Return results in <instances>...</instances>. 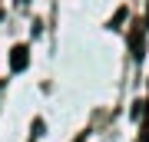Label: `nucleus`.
<instances>
[{
  "label": "nucleus",
  "instance_id": "1",
  "mask_svg": "<svg viewBox=\"0 0 149 142\" xmlns=\"http://www.w3.org/2000/svg\"><path fill=\"white\" fill-rule=\"evenodd\" d=\"M27 63H30V50L23 46V43H20V46H13V50H10V69H13V73H23Z\"/></svg>",
  "mask_w": 149,
  "mask_h": 142
},
{
  "label": "nucleus",
  "instance_id": "2",
  "mask_svg": "<svg viewBox=\"0 0 149 142\" xmlns=\"http://www.w3.org/2000/svg\"><path fill=\"white\" fill-rule=\"evenodd\" d=\"M123 20H126V10H116V17H113V23H109V26H119Z\"/></svg>",
  "mask_w": 149,
  "mask_h": 142
}]
</instances>
